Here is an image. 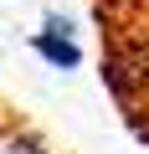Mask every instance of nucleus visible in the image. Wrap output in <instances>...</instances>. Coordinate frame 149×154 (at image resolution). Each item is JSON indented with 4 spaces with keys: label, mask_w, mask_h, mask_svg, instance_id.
<instances>
[{
    "label": "nucleus",
    "mask_w": 149,
    "mask_h": 154,
    "mask_svg": "<svg viewBox=\"0 0 149 154\" xmlns=\"http://www.w3.org/2000/svg\"><path fill=\"white\" fill-rule=\"evenodd\" d=\"M36 51L51 57L57 67H77V46L67 41V31H62V36H36Z\"/></svg>",
    "instance_id": "obj_1"
}]
</instances>
